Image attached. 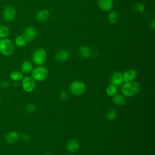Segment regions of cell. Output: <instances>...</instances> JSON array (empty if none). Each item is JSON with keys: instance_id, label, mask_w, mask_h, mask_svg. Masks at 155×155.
Masks as SVG:
<instances>
[{"instance_id": "cell-13", "label": "cell", "mask_w": 155, "mask_h": 155, "mask_svg": "<svg viewBox=\"0 0 155 155\" xmlns=\"http://www.w3.org/2000/svg\"><path fill=\"white\" fill-rule=\"evenodd\" d=\"M124 81L125 82L133 81L136 77V71L134 69H129L124 72Z\"/></svg>"}, {"instance_id": "cell-4", "label": "cell", "mask_w": 155, "mask_h": 155, "mask_svg": "<svg viewBox=\"0 0 155 155\" xmlns=\"http://www.w3.org/2000/svg\"><path fill=\"white\" fill-rule=\"evenodd\" d=\"M47 53L42 48H38L34 51L32 55V59L34 63L38 65H42L46 61Z\"/></svg>"}, {"instance_id": "cell-28", "label": "cell", "mask_w": 155, "mask_h": 155, "mask_svg": "<svg viewBox=\"0 0 155 155\" xmlns=\"http://www.w3.org/2000/svg\"><path fill=\"white\" fill-rule=\"evenodd\" d=\"M0 85L2 88H7L10 86V83H9L8 81H7L6 80H4V81H2L1 82Z\"/></svg>"}, {"instance_id": "cell-18", "label": "cell", "mask_w": 155, "mask_h": 155, "mask_svg": "<svg viewBox=\"0 0 155 155\" xmlns=\"http://www.w3.org/2000/svg\"><path fill=\"white\" fill-rule=\"evenodd\" d=\"M113 102L114 104L119 106H122L125 104V98L120 94H116L113 96Z\"/></svg>"}, {"instance_id": "cell-17", "label": "cell", "mask_w": 155, "mask_h": 155, "mask_svg": "<svg viewBox=\"0 0 155 155\" xmlns=\"http://www.w3.org/2000/svg\"><path fill=\"white\" fill-rule=\"evenodd\" d=\"M79 54L83 58H88L91 55V50L87 46H81L79 48Z\"/></svg>"}, {"instance_id": "cell-23", "label": "cell", "mask_w": 155, "mask_h": 155, "mask_svg": "<svg viewBox=\"0 0 155 155\" xmlns=\"http://www.w3.org/2000/svg\"><path fill=\"white\" fill-rule=\"evenodd\" d=\"M117 91V87L113 84L108 85L106 88V93L109 96H114V94H116Z\"/></svg>"}, {"instance_id": "cell-9", "label": "cell", "mask_w": 155, "mask_h": 155, "mask_svg": "<svg viewBox=\"0 0 155 155\" xmlns=\"http://www.w3.org/2000/svg\"><path fill=\"white\" fill-rule=\"evenodd\" d=\"M110 82L111 84L114 85L116 86H119L121 85L124 82L123 74L118 71L113 72L111 76Z\"/></svg>"}, {"instance_id": "cell-10", "label": "cell", "mask_w": 155, "mask_h": 155, "mask_svg": "<svg viewBox=\"0 0 155 155\" xmlns=\"http://www.w3.org/2000/svg\"><path fill=\"white\" fill-rule=\"evenodd\" d=\"M113 5V0H99L98 6L99 8L103 11H110Z\"/></svg>"}, {"instance_id": "cell-22", "label": "cell", "mask_w": 155, "mask_h": 155, "mask_svg": "<svg viewBox=\"0 0 155 155\" xmlns=\"http://www.w3.org/2000/svg\"><path fill=\"white\" fill-rule=\"evenodd\" d=\"M10 30L8 26L5 25H0V38H5L8 36Z\"/></svg>"}, {"instance_id": "cell-3", "label": "cell", "mask_w": 155, "mask_h": 155, "mask_svg": "<svg viewBox=\"0 0 155 155\" xmlns=\"http://www.w3.org/2000/svg\"><path fill=\"white\" fill-rule=\"evenodd\" d=\"M31 78L36 81L41 82L45 80L48 74V71L45 67H38L32 70Z\"/></svg>"}, {"instance_id": "cell-15", "label": "cell", "mask_w": 155, "mask_h": 155, "mask_svg": "<svg viewBox=\"0 0 155 155\" xmlns=\"http://www.w3.org/2000/svg\"><path fill=\"white\" fill-rule=\"evenodd\" d=\"M19 137V134L16 131H12L6 134L5 140L8 143H14L18 141Z\"/></svg>"}, {"instance_id": "cell-27", "label": "cell", "mask_w": 155, "mask_h": 155, "mask_svg": "<svg viewBox=\"0 0 155 155\" xmlns=\"http://www.w3.org/2000/svg\"><path fill=\"white\" fill-rule=\"evenodd\" d=\"M59 96H60V97H61L62 99L65 100V99H66L68 97V95L67 92L65 90H62V91L60 92Z\"/></svg>"}, {"instance_id": "cell-11", "label": "cell", "mask_w": 155, "mask_h": 155, "mask_svg": "<svg viewBox=\"0 0 155 155\" xmlns=\"http://www.w3.org/2000/svg\"><path fill=\"white\" fill-rule=\"evenodd\" d=\"M50 18V12L47 10H41L36 15V19L40 22L47 21Z\"/></svg>"}, {"instance_id": "cell-20", "label": "cell", "mask_w": 155, "mask_h": 155, "mask_svg": "<svg viewBox=\"0 0 155 155\" xmlns=\"http://www.w3.org/2000/svg\"><path fill=\"white\" fill-rule=\"evenodd\" d=\"M10 78L12 80L17 82L21 80L23 78V74L20 71L15 70L10 73Z\"/></svg>"}, {"instance_id": "cell-5", "label": "cell", "mask_w": 155, "mask_h": 155, "mask_svg": "<svg viewBox=\"0 0 155 155\" xmlns=\"http://www.w3.org/2000/svg\"><path fill=\"white\" fill-rule=\"evenodd\" d=\"M85 90V85L80 81H76L72 82L70 85V92L75 95L79 96L82 94Z\"/></svg>"}, {"instance_id": "cell-14", "label": "cell", "mask_w": 155, "mask_h": 155, "mask_svg": "<svg viewBox=\"0 0 155 155\" xmlns=\"http://www.w3.org/2000/svg\"><path fill=\"white\" fill-rule=\"evenodd\" d=\"M70 54L68 51L65 50H61L59 51L55 56L56 60L59 62H65L69 58Z\"/></svg>"}, {"instance_id": "cell-31", "label": "cell", "mask_w": 155, "mask_h": 155, "mask_svg": "<svg viewBox=\"0 0 155 155\" xmlns=\"http://www.w3.org/2000/svg\"><path fill=\"white\" fill-rule=\"evenodd\" d=\"M44 155H51V154H48V153H47V154H44Z\"/></svg>"}, {"instance_id": "cell-8", "label": "cell", "mask_w": 155, "mask_h": 155, "mask_svg": "<svg viewBox=\"0 0 155 155\" xmlns=\"http://www.w3.org/2000/svg\"><path fill=\"white\" fill-rule=\"evenodd\" d=\"M3 16L5 21H12L16 16V10L12 5H8L5 8L3 12Z\"/></svg>"}, {"instance_id": "cell-1", "label": "cell", "mask_w": 155, "mask_h": 155, "mask_svg": "<svg viewBox=\"0 0 155 155\" xmlns=\"http://www.w3.org/2000/svg\"><path fill=\"white\" fill-rule=\"evenodd\" d=\"M140 85L135 81L125 82L122 87V93L127 97H132L138 94L140 91Z\"/></svg>"}, {"instance_id": "cell-16", "label": "cell", "mask_w": 155, "mask_h": 155, "mask_svg": "<svg viewBox=\"0 0 155 155\" xmlns=\"http://www.w3.org/2000/svg\"><path fill=\"white\" fill-rule=\"evenodd\" d=\"M21 68L22 71L25 74H28L31 73L33 70L32 64L28 61H23L21 64Z\"/></svg>"}, {"instance_id": "cell-29", "label": "cell", "mask_w": 155, "mask_h": 155, "mask_svg": "<svg viewBox=\"0 0 155 155\" xmlns=\"http://www.w3.org/2000/svg\"><path fill=\"white\" fill-rule=\"evenodd\" d=\"M22 139L24 140H28L30 139V136L27 133H24L22 134Z\"/></svg>"}, {"instance_id": "cell-12", "label": "cell", "mask_w": 155, "mask_h": 155, "mask_svg": "<svg viewBox=\"0 0 155 155\" xmlns=\"http://www.w3.org/2000/svg\"><path fill=\"white\" fill-rule=\"evenodd\" d=\"M79 143L76 139H71L67 142L66 145L67 150L70 153H74L79 148Z\"/></svg>"}, {"instance_id": "cell-25", "label": "cell", "mask_w": 155, "mask_h": 155, "mask_svg": "<svg viewBox=\"0 0 155 155\" xmlns=\"http://www.w3.org/2000/svg\"><path fill=\"white\" fill-rule=\"evenodd\" d=\"M134 10L137 12H143L145 10V5L143 4L138 2L136 3L134 6Z\"/></svg>"}, {"instance_id": "cell-21", "label": "cell", "mask_w": 155, "mask_h": 155, "mask_svg": "<svg viewBox=\"0 0 155 155\" xmlns=\"http://www.w3.org/2000/svg\"><path fill=\"white\" fill-rule=\"evenodd\" d=\"M117 115V111L115 108L110 109L105 114V118L108 120L114 119Z\"/></svg>"}, {"instance_id": "cell-26", "label": "cell", "mask_w": 155, "mask_h": 155, "mask_svg": "<svg viewBox=\"0 0 155 155\" xmlns=\"http://www.w3.org/2000/svg\"><path fill=\"white\" fill-rule=\"evenodd\" d=\"M36 110V106L34 104H29L25 108V111L28 113H32Z\"/></svg>"}, {"instance_id": "cell-30", "label": "cell", "mask_w": 155, "mask_h": 155, "mask_svg": "<svg viewBox=\"0 0 155 155\" xmlns=\"http://www.w3.org/2000/svg\"><path fill=\"white\" fill-rule=\"evenodd\" d=\"M151 27L152 30L154 31V29H155V21H154V18H153V20H152L151 24Z\"/></svg>"}, {"instance_id": "cell-7", "label": "cell", "mask_w": 155, "mask_h": 155, "mask_svg": "<svg viewBox=\"0 0 155 155\" xmlns=\"http://www.w3.org/2000/svg\"><path fill=\"white\" fill-rule=\"evenodd\" d=\"M36 36V30L35 28L33 26H28L26 27L24 31L22 36L24 38L25 40L27 42L33 41Z\"/></svg>"}, {"instance_id": "cell-32", "label": "cell", "mask_w": 155, "mask_h": 155, "mask_svg": "<svg viewBox=\"0 0 155 155\" xmlns=\"http://www.w3.org/2000/svg\"><path fill=\"white\" fill-rule=\"evenodd\" d=\"M1 99H0V105H1Z\"/></svg>"}, {"instance_id": "cell-2", "label": "cell", "mask_w": 155, "mask_h": 155, "mask_svg": "<svg viewBox=\"0 0 155 155\" xmlns=\"http://www.w3.org/2000/svg\"><path fill=\"white\" fill-rule=\"evenodd\" d=\"M14 51L13 42L6 38L0 39V53L4 56H10Z\"/></svg>"}, {"instance_id": "cell-24", "label": "cell", "mask_w": 155, "mask_h": 155, "mask_svg": "<svg viewBox=\"0 0 155 155\" xmlns=\"http://www.w3.org/2000/svg\"><path fill=\"white\" fill-rule=\"evenodd\" d=\"M15 43L18 47H22L25 46V45L26 44V41L25 40L24 38L22 36L20 35L16 38L15 40Z\"/></svg>"}, {"instance_id": "cell-19", "label": "cell", "mask_w": 155, "mask_h": 155, "mask_svg": "<svg viewBox=\"0 0 155 155\" xmlns=\"http://www.w3.org/2000/svg\"><path fill=\"white\" fill-rule=\"evenodd\" d=\"M108 21L110 24H115L117 22L119 19V15L118 13L116 11H112L108 15Z\"/></svg>"}, {"instance_id": "cell-6", "label": "cell", "mask_w": 155, "mask_h": 155, "mask_svg": "<svg viewBox=\"0 0 155 155\" xmlns=\"http://www.w3.org/2000/svg\"><path fill=\"white\" fill-rule=\"evenodd\" d=\"M35 81L30 76H25L22 78V87L24 90L26 92H31L35 88Z\"/></svg>"}]
</instances>
